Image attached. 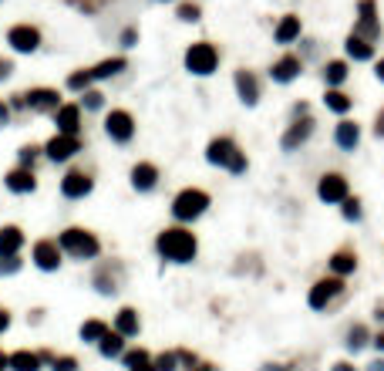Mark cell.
Here are the masks:
<instances>
[{"label":"cell","instance_id":"obj_24","mask_svg":"<svg viewBox=\"0 0 384 371\" xmlns=\"http://www.w3.org/2000/svg\"><path fill=\"white\" fill-rule=\"evenodd\" d=\"M300 34H304V24H300L297 14H283L280 21H277V27H273V41L280 48H290L294 41H300Z\"/></svg>","mask_w":384,"mask_h":371},{"label":"cell","instance_id":"obj_48","mask_svg":"<svg viewBox=\"0 0 384 371\" xmlns=\"http://www.w3.org/2000/svg\"><path fill=\"white\" fill-rule=\"evenodd\" d=\"M310 115V105L307 102H294L290 105V118H307Z\"/></svg>","mask_w":384,"mask_h":371},{"label":"cell","instance_id":"obj_26","mask_svg":"<svg viewBox=\"0 0 384 371\" xmlns=\"http://www.w3.org/2000/svg\"><path fill=\"white\" fill-rule=\"evenodd\" d=\"M320 78H324L327 88H344L347 78H351V61H344V58H331V61H324Z\"/></svg>","mask_w":384,"mask_h":371},{"label":"cell","instance_id":"obj_37","mask_svg":"<svg viewBox=\"0 0 384 371\" xmlns=\"http://www.w3.org/2000/svg\"><path fill=\"white\" fill-rule=\"evenodd\" d=\"M341 216L347 223H361L364 219V203H361V196H347L344 203H341Z\"/></svg>","mask_w":384,"mask_h":371},{"label":"cell","instance_id":"obj_50","mask_svg":"<svg viewBox=\"0 0 384 371\" xmlns=\"http://www.w3.org/2000/svg\"><path fill=\"white\" fill-rule=\"evenodd\" d=\"M371 348L378 351V355H384V328H378L374 331V338H371Z\"/></svg>","mask_w":384,"mask_h":371},{"label":"cell","instance_id":"obj_36","mask_svg":"<svg viewBox=\"0 0 384 371\" xmlns=\"http://www.w3.org/2000/svg\"><path fill=\"white\" fill-rule=\"evenodd\" d=\"M41 159H44V145H34V142H27V145H21V149H17V166L34 169Z\"/></svg>","mask_w":384,"mask_h":371},{"label":"cell","instance_id":"obj_56","mask_svg":"<svg viewBox=\"0 0 384 371\" xmlns=\"http://www.w3.org/2000/svg\"><path fill=\"white\" fill-rule=\"evenodd\" d=\"M374 320H378V324L384 328V304H378V308H374Z\"/></svg>","mask_w":384,"mask_h":371},{"label":"cell","instance_id":"obj_20","mask_svg":"<svg viewBox=\"0 0 384 371\" xmlns=\"http://www.w3.org/2000/svg\"><path fill=\"white\" fill-rule=\"evenodd\" d=\"M159 179H162V172H159V166L149 162V159H139L135 166L128 169V182H132L135 192H152L155 186H159Z\"/></svg>","mask_w":384,"mask_h":371},{"label":"cell","instance_id":"obj_10","mask_svg":"<svg viewBox=\"0 0 384 371\" xmlns=\"http://www.w3.org/2000/svg\"><path fill=\"white\" fill-rule=\"evenodd\" d=\"M31 263H34L41 273H58L64 263L58 236H41V240H34V246H31Z\"/></svg>","mask_w":384,"mask_h":371},{"label":"cell","instance_id":"obj_27","mask_svg":"<svg viewBox=\"0 0 384 371\" xmlns=\"http://www.w3.org/2000/svg\"><path fill=\"white\" fill-rule=\"evenodd\" d=\"M112 331H118L122 338H139V331H142L139 308H118L115 320H112Z\"/></svg>","mask_w":384,"mask_h":371},{"label":"cell","instance_id":"obj_3","mask_svg":"<svg viewBox=\"0 0 384 371\" xmlns=\"http://www.w3.org/2000/svg\"><path fill=\"white\" fill-rule=\"evenodd\" d=\"M209 206H213V196L199 186H182L176 196H172V203H169V213L172 219L179 223V226H192L196 219H203L209 213Z\"/></svg>","mask_w":384,"mask_h":371},{"label":"cell","instance_id":"obj_16","mask_svg":"<svg viewBox=\"0 0 384 371\" xmlns=\"http://www.w3.org/2000/svg\"><path fill=\"white\" fill-rule=\"evenodd\" d=\"M364 41H378L381 38V17H378V0H358V21H354V31Z\"/></svg>","mask_w":384,"mask_h":371},{"label":"cell","instance_id":"obj_12","mask_svg":"<svg viewBox=\"0 0 384 371\" xmlns=\"http://www.w3.org/2000/svg\"><path fill=\"white\" fill-rule=\"evenodd\" d=\"M314 132H317V122H314V115L290 118V125L283 128V135H280V149H283V152H300V149H304V145L314 139Z\"/></svg>","mask_w":384,"mask_h":371},{"label":"cell","instance_id":"obj_42","mask_svg":"<svg viewBox=\"0 0 384 371\" xmlns=\"http://www.w3.org/2000/svg\"><path fill=\"white\" fill-rule=\"evenodd\" d=\"M51 371H81V361L75 355H54V361L48 365Z\"/></svg>","mask_w":384,"mask_h":371},{"label":"cell","instance_id":"obj_57","mask_svg":"<svg viewBox=\"0 0 384 371\" xmlns=\"http://www.w3.org/2000/svg\"><path fill=\"white\" fill-rule=\"evenodd\" d=\"M263 371H294L290 365H263Z\"/></svg>","mask_w":384,"mask_h":371},{"label":"cell","instance_id":"obj_41","mask_svg":"<svg viewBox=\"0 0 384 371\" xmlns=\"http://www.w3.org/2000/svg\"><path fill=\"white\" fill-rule=\"evenodd\" d=\"M145 361H152V355H149L145 348H128L125 355H122V365H125V371L135 368V365H145Z\"/></svg>","mask_w":384,"mask_h":371},{"label":"cell","instance_id":"obj_7","mask_svg":"<svg viewBox=\"0 0 384 371\" xmlns=\"http://www.w3.org/2000/svg\"><path fill=\"white\" fill-rule=\"evenodd\" d=\"M21 102H24V112H31V115H54L64 105V98L51 85H34V88L21 91Z\"/></svg>","mask_w":384,"mask_h":371},{"label":"cell","instance_id":"obj_33","mask_svg":"<svg viewBox=\"0 0 384 371\" xmlns=\"http://www.w3.org/2000/svg\"><path fill=\"white\" fill-rule=\"evenodd\" d=\"M344 54L351 58V61H374V44L371 41H364V38H358V34H347Z\"/></svg>","mask_w":384,"mask_h":371},{"label":"cell","instance_id":"obj_45","mask_svg":"<svg viewBox=\"0 0 384 371\" xmlns=\"http://www.w3.org/2000/svg\"><path fill=\"white\" fill-rule=\"evenodd\" d=\"M118 44H122V48H135V44H139V27H125V31H122V34H118Z\"/></svg>","mask_w":384,"mask_h":371},{"label":"cell","instance_id":"obj_30","mask_svg":"<svg viewBox=\"0 0 384 371\" xmlns=\"http://www.w3.org/2000/svg\"><path fill=\"white\" fill-rule=\"evenodd\" d=\"M324 108L334 112V115L347 118V115H351V108H354V98H351L344 88H327V91H324Z\"/></svg>","mask_w":384,"mask_h":371},{"label":"cell","instance_id":"obj_34","mask_svg":"<svg viewBox=\"0 0 384 371\" xmlns=\"http://www.w3.org/2000/svg\"><path fill=\"white\" fill-rule=\"evenodd\" d=\"M41 368H44V361H41L38 351H31V348L11 351V371H41Z\"/></svg>","mask_w":384,"mask_h":371},{"label":"cell","instance_id":"obj_52","mask_svg":"<svg viewBox=\"0 0 384 371\" xmlns=\"http://www.w3.org/2000/svg\"><path fill=\"white\" fill-rule=\"evenodd\" d=\"M331 371H358V365H354V361H337V365H334V368Z\"/></svg>","mask_w":384,"mask_h":371},{"label":"cell","instance_id":"obj_32","mask_svg":"<svg viewBox=\"0 0 384 371\" xmlns=\"http://www.w3.org/2000/svg\"><path fill=\"white\" fill-rule=\"evenodd\" d=\"M108 331H112V324H108V320L88 318V320H81V328H78V338H81L85 345H95V348H98V341H102Z\"/></svg>","mask_w":384,"mask_h":371},{"label":"cell","instance_id":"obj_23","mask_svg":"<svg viewBox=\"0 0 384 371\" xmlns=\"http://www.w3.org/2000/svg\"><path fill=\"white\" fill-rule=\"evenodd\" d=\"M334 145H337L341 152H358L361 149V122L341 118V122L334 125Z\"/></svg>","mask_w":384,"mask_h":371},{"label":"cell","instance_id":"obj_11","mask_svg":"<svg viewBox=\"0 0 384 371\" xmlns=\"http://www.w3.org/2000/svg\"><path fill=\"white\" fill-rule=\"evenodd\" d=\"M81 152H85V139H78V135H58L54 132L51 139L44 142V159L54 162V166H64Z\"/></svg>","mask_w":384,"mask_h":371},{"label":"cell","instance_id":"obj_4","mask_svg":"<svg viewBox=\"0 0 384 371\" xmlns=\"http://www.w3.org/2000/svg\"><path fill=\"white\" fill-rule=\"evenodd\" d=\"M58 246H61L64 256H71V260H98L102 256V240H98V233L88 230V226H64L58 233Z\"/></svg>","mask_w":384,"mask_h":371},{"label":"cell","instance_id":"obj_49","mask_svg":"<svg viewBox=\"0 0 384 371\" xmlns=\"http://www.w3.org/2000/svg\"><path fill=\"white\" fill-rule=\"evenodd\" d=\"M14 75V61L11 58H0V81H7Z\"/></svg>","mask_w":384,"mask_h":371},{"label":"cell","instance_id":"obj_44","mask_svg":"<svg viewBox=\"0 0 384 371\" xmlns=\"http://www.w3.org/2000/svg\"><path fill=\"white\" fill-rule=\"evenodd\" d=\"M176 355H179V368H186V371H192L199 361H203L196 351H189V348H176Z\"/></svg>","mask_w":384,"mask_h":371},{"label":"cell","instance_id":"obj_46","mask_svg":"<svg viewBox=\"0 0 384 371\" xmlns=\"http://www.w3.org/2000/svg\"><path fill=\"white\" fill-rule=\"evenodd\" d=\"M14 122V108H11V102L7 98H0V128H7Z\"/></svg>","mask_w":384,"mask_h":371},{"label":"cell","instance_id":"obj_1","mask_svg":"<svg viewBox=\"0 0 384 371\" xmlns=\"http://www.w3.org/2000/svg\"><path fill=\"white\" fill-rule=\"evenodd\" d=\"M155 254L166 263H176V267H186L199 256V236L192 233V226H166V230L155 233Z\"/></svg>","mask_w":384,"mask_h":371},{"label":"cell","instance_id":"obj_17","mask_svg":"<svg viewBox=\"0 0 384 371\" xmlns=\"http://www.w3.org/2000/svg\"><path fill=\"white\" fill-rule=\"evenodd\" d=\"M233 88H236V98H240L246 108L260 105V98H263V85H260L256 71H250V68H236V71H233Z\"/></svg>","mask_w":384,"mask_h":371},{"label":"cell","instance_id":"obj_58","mask_svg":"<svg viewBox=\"0 0 384 371\" xmlns=\"http://www.w3.org/2000/svg\"><path fill=\"white\" fill-rule=\"evenodd\" d=\"M368 371H384V358H374L371 365H368Z\"/></svg>","mask_w":384,"mask_h":371},{"label":"cell","instance_id":"obj_51","mask_svg":"<svg viewBox=\"0 0 384 371\" xmlns=\"http://www.w3.org/2000/svg\"><path fill=\"white\" fill-rule=\"evenodd\" d=\"M11 324H14L11 310H7V308H0V334H4V331H11Z\"/></svg>","mask_w":384,"mask_h":371},{"label":"cell","instance_id":"obj_13","mask_svg":"<svg viewBox=\"0 0 384 371\" xmlns=\"http://www.w3.org/2000/svg\"><path fill=\"white\" fill-rule=\"evenodd\" d=\"M58 189H61V196L71 199V203L88 199L91 192H95V176H91L88 169H68L61 176V182H58Z\"/></svg>","mask_w":384,"mask_h":371},{"label":"cell","instance_id":"obj_35","mask_svg":"<svg viewBox=\"0 0 384 371\" xmlns=\"http://www.w3.org/2000/svg\"><path fill=\"white\" fill-rule=\"evenodd\" d=\"M64 88L75 91V95H85L88 88H95V78H91V68H75L71 75L64 78Z\"/></svg>","mask_w":384,"mask_h":371},{"label":"cell","instance_id":"obj_59","mask_svg":"<svg viewBox=\"0 0 384 371\" xmlns=\"http://www.w3.org/2000/svg\"><path fill=\"white\" fill-rule=\"evenodd\" d=\"M128 371H155L152 361H145V365H135V368H128Z\"/></svg>","mask_w":384,"mask_h":371},{"label":"cell","instance_id":"obj_40","mask_svg":"<svg viewBox=\"0 0 384 371\" xmlns=\"http://www.w3.org/2000/svg\"><path fill=\"white\" fill-rule=\"evenodd\" d=\"M152 365L155 371H179V355L176 351H159V355H152Z\"/></svg>","mask_w":384,"mask_h":371},{"label":"cell","instance_id":"obj_43","mask_svg":"<svg viewBox=\"0 0 384 371\" xmlns=\"http://www.w3.org/2000/svg\"><path fill=\"white\" fill-rule=\"evenodd\" d=\"M21 267H24L21 256H0V277H14V273H21Z\"/></svg>","mask_w":384,"mask_h":371},{"label":"cell","instance_id":"obj_28","mask_svg":"<svg viewBox=\"0 0 384 371\" xmlns=\"http://www.w3.org/2000/svg\"><path fill=\"white\" fill-rule=\"evenodd\" d=\"M371 338H374V334H371V328H368L364 320L351 324V328L344 331V348H347V355H361L364 348L371 345Z\"/></svg>","mask_w":384,"mask_h":371},{"label":"cell","instance_id":"obj_6","mask_svg":"<svg viewBox=\"0 0 384 371\" xmlns=\"http://www.w3.org/2000/svg\"><path fill=\"white\" fill-rule=\"evenodd\" d=\"M344 294H347V281H344V277L324 273L320 281L310 283V291H307V308H310V310H331Z\"/></svg>","mask_w":384,"mask_h":371},{"label":"cell","instance_id":"obj_53","mask_svg":"<svg viewBox=\"0 0 384 371\" xmlns=\"http://www.w3.org/2000/svg\"><path fill=\"white\" fill-rule=\"evenodd\" d=\"M374 78H378V81L384 85V58H378V61H374Z\"/></svg>","mask_w":384,"mask_h":371},{"label":"cell","instance_id":"obj_5","mask_svg":"<svg viewBox=\"0 0 384 371\" xmlns=\"http://www.w3.org/2000/svg\"><path fill=\"white\" fill-rule=\"evenodd\" d=\"M219 48L213 44V41H192L189 48H186V54H182V64H186V71L196 78H209L216 75L219 68Z\"/></svg>","mask_w":384,"mask_h":371},{"label":"cell","instance_id":"obj_31","mask_svg":"<svg viewBox=\"0 0 384 371\" xmlns=\"http://www.w3.org/2000/svg\"><path fill=\"white\" fill-rule=\"evenodd\" d=\"M122 71H128V58L125 54H115V58H105L91 68V78L95 81H108V78H118Z\"/></svg>","mask_w":384,"mask_h":371},{"label":"cell","instance_id":"obj_47","mask_svg":"<svg viewBox=\"0 0 384 371\" xmlns=\"http://www.w3.org/2000/svg\"><path fill=\"white\" fill-rule=\"evenodd\" d=\"M371 135H374V139H384V108H378V115H374Z\"/></svg>","mask_w":384,"mask_h":371},{"label":"cell","instance_id":"obj_8","mask_svg":"<svg viewBox=\"0 0 384 371\" xmlns=\"http://www.w3.org/2000/svg\"><path fill=\"white\" fill-rule=\"evenodd\" d=\"M122 281H125V263L122 260H102L91 273V287L102 297H115L122 291Z\"/></svg>","mask_w":384,"mask_h":371},{"label":"cell","instance_id":"obj_29","mask_svg":"<svg viewBox=\"0 0 384 371\" xmlns=\"http://www.w3.org/2000/svg\"><path fill=\"white\" fill-rule=\"evenodd\" d=\"M128 351V338H122L118 331H108L98 341V355H102L105 361H122V355Z\"/></svg>","mask_w":384,"mask_h":371},{"label":"cell","instance_id":"obj_39","mask_svg":"<svg viewBox=\"0 0 384 371\" xmlns=\"http://www.w3.org/2000/svg\"><path fill=\"white\" fill-rule=\"evenodd\" d=\"M176 17H179L182 24H196V21H203V7L196 0H182L179 7H176Z\"/></svg>","mask_w":384,"mask_h":371},{"label":"cell","instance_id":"obj_2","mask_svg":"<svg viewBox=\"0 0 384 371\" xmlns=\"http://www.w3.org/2000/svg\"><path fill=\"white\" fill-rule=\"evenodd\" d=\"M206 162L230 172V176H246V169H250V159L233 135H213L206 145Z\"/></svg>","mask_w":384,"mask_h":371},{"label":"cell","instance_id":"obj_14","mask_svg":"<svg viewBox=\"0 0 384 371\" xmlns=\"http://www.w3.org/2000/svg\"><path fill=\"white\" fill-rule=\"evenodd\" d=\"M351 196V182L344 172H324L317 179V199L327 206H341Z\"/></svg>","mask_w":384,"mask_h":371},{"label":"cell","instance_id":"obj_18","mask_svg":"<svg viewBox=\"0 0 384 371\" xmlns=\"http://www.w3.org/2000/svg\"><path fill=\"white\" fill-rule=\"evenodd\" d=\"M51 122L58 128V135H78L81 139V132H85V112L78 102H64L51 115Z\"/></svg>","mask_w":384,"mask_h":371},{"label":"cell","instance_id":"obj_54","mask_svg":"<svg viewBox=\"0 0 384 371\" xmlns=\"http://www.w3.org/2000/svg\"><path fill=\"white\" fill-rule=\"evenodd\" d=\"M0 371H11V355L0 348Z\"/></svg>","mask_w":384,"mask_h":371},{"label":"cell","instance_id":"obj_21","mask_svg":"<svg viewBox=\"0 0 384 371\" xmlns=\"http://www.w3.org/2000/svg\"><path fill=\"white\" fill-rule=\"evenodd\" d=\"M4 186L14 196H31V192H38V172L24 166H14L4 172Z\"/></svg>","mask_w":384,"mask_h":371},{"label":"cell","instance_id":"obj_55","mask_svg":"<svg viewBox=\"0 0 384 371\" xmlns=\"http://www.w3.org/2000/svg\"><path fill=\"white\" fill-rule=\"evenodd\" d=\"M192 371H219V368H216V365H213V361H199V365H196V368H192Z\"/></svg>","mask_w":384,"mask_h":371},{"label":"cell","instance_id":"obj_15","mask_svg":"<svg viewBox=\"0 0 384 371\" xmlns=\"http://www.w3.org/2000/svg\"><path fill=\"white\" fill-rule=\"evenodd\" d=\"M7 44H11L14 54H34L44 44V34H41L38 24H14L11 31H7Z\"/></svg>","mask_w":384,"mask_h":371},{"label":"cell","instance_id":"obj_38","mask_svg":"<svg viewBox=\"0 0 384 371\" xmlns=\"http://www.w3.org/2000/svg\"><path fill=\"white\" fill-rule=\"evenodd\" d=\"M78 105H81V112H102L105 108V91L88 88L85 95H78Z\"/></svg>","mask_w":384,"mask_h":371},{"label":"cell","instance_id":"obj_60","mask_svg":"<svg viewBox=\"0 0 384 371\" xmlns=\"http://www.w3.org/2000/svg\"><path fill=\"white\" fill-rule=\"evenodd\" d=\"M159 4H169V0H159Z\"/></svg>","mask_w":384,"mask_h":371},{"label":"cell","instance_id":"obj_25","mask_svg":"<svg viewBox=\"0 0 384 371\" xmlns=\"http://www.w3.org/2000/svg\"><path fill=\"white\" fill-rule=\"evenodd\" d=\"M27 244V233L17 223H4L0 226V256H21Z\"/></svg>","mask_w":384,"mask_h":371},{"label":"cell","instance_id":"obj_9","mask_svg":"<svg viewBox=\"0 0 384 371\" xmlns=\"http://www.w3.org/2000/svg\"><path fill=\"white\" fill-rule=\"evenodd\" d=\"M135 132H139V122H135V115L128 108L105 112V135L115 142V145H128V142L135 139Z\"/></svg>","mask_w":384,"mask_h":371},{"label":"cell","instance_id":"obj_19","mask_svg":"<svg viewBox=\"0 0 384 371\" xmlns=\"http://www.w3.org/2000/svg\"><path fill=\"white\" fill-rule=\"evenodd\" d=\"M300 75H304V58H300V54L287 51L270 64V81H273V85H290V81H297Z\"/></svg>","mask_w":384,"mask_h":371},{"label":"cell","instance_id":"obj_22","mask_svg":"<svg viewBox=\"0 0 384 371\" xmlns=\"http://www.w3.org/2000/svg\"><path fill=\"white\" fill-rule=\"evenodd\" d=\"M358 250L354 246H337L331 256H327V273H334V277H351V273H358Z\"/></svg>","mask_w":384,"mask_h":371}]
</instances>
